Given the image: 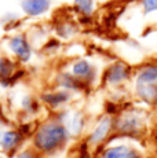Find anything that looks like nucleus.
Instances as JSON below:
<instances>
[{
  "instance_id": "11",
  "label": "nucleus",
  "mask_w": 157,
  "mask_h": 158,
  "mask_svg": "<svg viewBox=\"0 0 157 158\" xmlns=\"http://www.w3.org/2000/svg\"><path fill=\"white\" fill-rule=\"evenodd\" d=\"M15 107L18 109L23 117H26V121H32L39 117L41 110L44 109L39 95L31 92H22L17 96L15 99Z\"/></svg>"
},
{
  "instance_id": "20",
  "label": "nucleus",
  "mask_w": 157,
  "mask_h": 158,
  "mask_svg": "<svg viewBox=\"0 0 157 158\" xmlns=\"http://www.w3.org/2000/svg\"><path fill=\"white\" fill-rule=\"evenodd\" d=\"M22 23V17L18 13L14 11H7V13L0 15V26L6 30V32H17L18 25Z\"/></svg>"
},
{
  "instance_id": "24",
  "label": "nucleus",
  "mask_w": 157,
  "mask_h": 158,
  "mask_svg": "<svg viewBox=\"0 0 157 158\" xmlns=\"http://www.w3.org/2000/svg\"><path fill=\"white\" fill-rule=\"evenodd\" d=\"M125 158H142L141 153L138 150H135V148H131V150L128 151V154L125 156Z\"/></svg>"
},
{
  "instance_id": "19",
  "label": "nucleus",
  "mask_w": 157,
  "mask_h": 158,
  "mask_svg": "<svg viewBox=\"0 0 157 158\" xmlns=\"http://www.w3.org/2000/svg\"><path fill=\"white\" fill-rule=\"evenodd\" d=\"M96 2L98 0H73L72 10L80 18H92L96 11Z\"/></svg>"
},
{
  "instance_id": "7",
  "label": "nucleus",
  "mask_w": 157,
  "mask_h": 158,
  "mask_svg": "<svg viewBox=\"0 0 157 158\" xmlns=\"http://www.w3.org/2000/svg\"><path fill=\"white\" fill-rule=\"evenodd\" d=\"M68 70L78 81H81L87 88L94 87L98 83L99 78H101V74H99V70L95 66V63L92 60H90L88 58L84 56L73 58L68 66Z\"/></svg>"
},
{
  "instance_id": "10",
  "label": "nucleus",
  "mask_w": 157,
  "mask_h": 158,
  "mask_svg": "<svg viewBox=\"0 0 157 158\" xmlns=\"http://www.w3.org/2000/svg\"><path fill=\"white\" fill-rule=\"evenodd\" d=\"M23 69L15 59H13L6 52L0 54V87L10 88L18 84L23 77Z\"/></svg>"
},
{
  "instance_id": "14",
  "label": "nucleus",
  "mask_w": 157,
  "mask_h": 158,
  "mask_svg": "<svg viewBox=\"0 0 157 158\" xmlns=\"http://www.w3.org/2000/svg\"><path fill=\"white\" fill-rule=\"evenodd\" d=\"M53 30L54 36L58 37L61 41H70L73 40L78 33V23L76 21H73L72 18H61L57 19L53 23Z\"/></svg>"
},
{
  "instance_id": "22",
  "label": "nucleus",
  "mask_w": 157,
  "mask_h": 158,
  "mask_svg": "<svg viewBox=\"0 0 157 158\" xmlns=\"http://www.w3.org/2000/svg\"><path fill=\"white\" fill-rule=\"evenodd\" d=\"M14 158H44L43 154H40L32 144H28V146H23L19 151L15 154Z\"/></svg>"
},
{
  "instance_id": "23",
  "label": "nucleus",
  "mask_w": 157,
  "mask_h": 158,
  "mask_svg": "<svg viewBox=\"0 0 157 158\" xmlns=\"http://www.w3.org/2000/svg\"><path fill=\"white\" fill-rule=\"evenodd\" d=\"M139 4L145 14L157 13V0H139Z\"/></svg>"
},
{
  "instance_id": "4",
  "label": "nucleus",
  "mask_w": 157,
  "mask_h": 158,
  "mask_svg": "<svg viewBox=\"0 0 157 158\" xmlns=\"http://www.w3.org/2000/svg\"><path fill=\"white\" fill-rule=\"evenodd\" d=\"M114 135V115L104 114L95 121V124L87 131L83 140L95 150L102 148L109 142H112Z\"/></svg>"
},
{
  "instance_id": "26",
  "label": "nucleus",
  "mask_w": 157,
  "mask_h": 158,
  "mask_svg": "<svg viewBox=\"0 0 157 158\" xmlns=\"http://www.w3.org/2000/svg\"><path fill=\"white\" fill-rule=\"evenodd\" d=\"M0 158H3V157H2V156H0Z\"/></svg>"
},
{
  "instance_id": "16",
  "label": "nucleus",
  "mask_w": 157,
  "mask_h": 158,
  "mask_svg": "<svg viewBox=\"0 0 157 158\" xmlns=\"http://www.w3.org/2000/svg\"><path fill=\"white\" fill-rule=\"evenodd\" d=\"M132 81L142 84H157V60L138 66L132 74Z\"/></svg>"
},
{
  "instance_id": "8",
  "label": "nucleus",
  "mask_w": 157,
  "mask_h": 158,
  "mask_svg": "<svg viewBox=\"0 0 157 158\" xmlns=\"http://www.w3.org/2000/svg\"><path fill=\"white\" fill-rule=\"evenodd\" d=\"M28 142V138L17 127L0 125V154L14 158Z\"/></svg>"
},
{
  "instance_id": "27",
  "label": "nucleus",
  "mask_w": 157,
  "mask_h": 158,
  "mask_svg": "<svg viewBox=\"0 0 157 158\" xmlns=\"http://www.w3.org/2000/svg\"><path fill=\"white\" fill-rule=\"evenodd\" d=\"M102 2H105V0H102Z\"/></svg>"
},
{
  "instance_id": "15",
  "label": "nucleus",
  "mask_w": 157,
  "mask_h": 158,
  "mask_svg": "<svg viewBox=\"0 0 157 158\" xmlns=\"http://www.w3.org/2000/svg\"><path fill=\"white\" fill-rule=\"evenodd\" d=\"M132 92L138 101H141L149 107L157 109V84L134 83Z\"/></svg>"
},
{
  "instance_id": "25",
  "label": "nucleus",
  "mask_w": 157,
  "mask_h": 158,
  "mask_svg": "<svg viewBox=\"0 0 157 158\" xmlns=\"http://www.w3.org/2000/svg\"><path fill=\"white\" fill-rule=\"evenodd\" d=\"M2 30H3V28H2V26H0V36H2Z\"/></svg>"
},
{
  "instance_id": "6",
  "label": "nucleus",
  "mask_w": 157,
  "mask_h": 158,
  "mask_svg": "<svg viewBox=\"0 0 157 158\" xmlns=\"http://www.w3.org/2000/svg\"><path fill=\"white\" fill-rule=\"evenodd\" d=\"M132 74L134 70L128 63L123 60H113L104 69L101 74V81L106 88L120 89L132 80Z\"/></svg>"
},
{
  "instance_id": "2",
  "label": "nucleus",
  "mask_w": 157,
  "mask_h": 158,
  "mask_svg": "<svg viewBox=\"0 0 157 158\" xmlns=\"http://www.w3.org/2000/svg\"><path fill=\"white\" fill-rule=\"evenodd\" d=\"M147 111L141 107H125L114 115L113 138L141 139L147 129Z\"/></svg>"
},
{
  "instance_id": "18",
  "label": "nucleus",
  "mask_w": 157,
  "mask_h": 158,
  "mask_svg": "<svg viewBox=\"0 0 157 158\" xmlns=\"http://www.w3.org/2000/svg\"><path fill=\"white\" fill-rule=\"evenodd\" d=\"M131 150L125 143H108L104 146V150L99 151V158H125L128 151Z\"/></svg>"
},
{
  "instance_id": "5",
  "label": "nucleus",
  "mask_w": 157,
  "mask_h": 158,
  "mask_svg": "<svg viewBox=\"0 0 157 158\" xmlns=\"http://www.w3.org/2000/svg\"><path fill=\"white\" fill-rule=\"evenodd\" d=\"M53 114L65 125L72 140L73 139H81L86 136L87 131H88V120H87V115L83 110L68 106V107L55 111Z\"/></svg>"
},
{
  "instance_id": "17",
  "label": "nucleus",
  "mask_w": 157,
  "mask_h": 158,
  "mask_svg": "<svg viewBox=\"0 0 157 158\" xmlns=\"http://www.w3.org/2000/svg\"><path fill=\"white\" fill-rule=\"evenodd\" d=\"M29 40H31L32 45L35 47L36 51L40 50V47L46 43V40L50 37V29H47L43 25H35L29 30H26Z\"/></svg>"
},
{
  "instance_id": "1",
  "label": "nucleus",
  "mask_w": 157,
  "mask_h": 158,
  "mask_svg": "<svg viewBox=\"0 0 157 158\" xmlns=\"http://www.w3.org/2000/svg\"><path fill=\"white\" fill-rule=\"evenodd\" d=\"M70 142L72 138L68 129L54 114L39 121L29 139V144L44 157H55L62 153Z\"/></svg>"
},
{
  "instance_id": "9",
  "label": "nucleus",
  "mask_w": 157,
  "mask_h": 158,
  "mask_svg": "<svg viewBox=\"0 0 157 158\" xmlns=\"http://www.w3.org/2000/svg\"><path fill=\"white\" fill-rule=\"evenodd\" d=\"M41 103H43L44 109L50 110L51 113L59 111L62 109L68 107L73 103L76 95L69 91L61 89V88H55V87H50L48 89H43L39 94Z\"/></svg>"
},
{
  "instance_id": "12",
  "label": "nucleus",
  "mask_w": 157,
  "mask_h": 158,
  "mask_svg": "<svg viewBox=\"0 0 157 158\" xmlns=\"http://www.w3.org/2000/svg\"><path fill=\"white\" fill-rule=\"evenodd\" d=\"M53 0H19V10L25 18L39 19L53 10Z\"/></svg>"
},
{
  "instance_id": "21",
  "label": "nucleus",
  "mask_w": 157,
  "mask_h": 158,
  "mask_svg": "<svg viewBox=\"0 0 157 158\" xmlns=\"http://www.w3.org/2000/svg\"><path fill=\"white\" fill-rule=\"evenodd\" d=\"M62 50H63V41H61L58 37H55V36H50L46 40V43L40 47L39 51H40L44 56L53 58V56L58 55Z\"/></svg>"
},
{
  "instance_id": "13",
  "label": "nucleus",
  "mask_w": 157,
  "mask_h": 158,
  "mask_svg": "<svg viewBox=\"0 0 157 158\" xmlns=\"http://www.w3.org/2000/svg\"><path fill=\"white\" fill-rule=\"evenodd\" d=\"M55 88H61V89L69 91V92L74 94V95H80V94L86 92L88 88L84 85L81 81H78L68 69L65 70H59L54 74L53 77V85Z\"/></svg>"
},
{
  "instance_id": "3",
  "label": "nucleus",
  "mask_w": 157,
  "mask_h": 158,
  "mask_svg": "<svg viewBox=\"0 0 157 158\" xmlns=\"http://www.w3.org/2000/svg\"><path fill=\"white\" fill-rule=\"evenodd\" d=\"M3 48H4V52L13 59H15L21 66L29 65L33 60L36 52L26 32H22V30L8 33L3 40Z\"/></svg>"
}]
</instances>
